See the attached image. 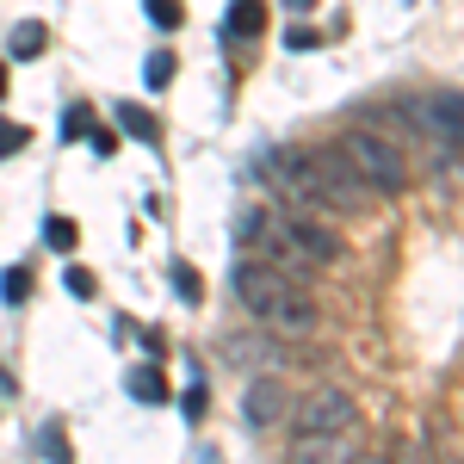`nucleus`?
Segmentation results:
<instances>
[{"label": "nucleus", "mask_w": 464, "mask_h": 464, "mask_svg": "<svg viewBox=\"0 0 464 464\" xmlns=\"http://www.w3.org/2000/svg\"><path fill=\"white\" fill-rule=\"evenodd\" d=\"M297 409V440H341V433L359 421V402L347 391H310L304 402H291Z\"/></svg>", "instance_id": "obj_4"}, {"label": "nucleus", "mask_w": 464, "mask_h": 464, "mask_svg": "<svg viewBox=\"0 0 464 464\" xmlns=\"http://www.w3.org/2000/svg\"><path fill=\"white\" fill-rule=\"evenodd\" d=\"M44 242L56 254H69L74 242H81V229H74V217H44Z\"/></svg>", "instance_id": "obj_13"}, {"label": "nucleus", "mask_w": 464, "mask_h": 464, "mask_svg": "<svg viewBox=\"0 0 464 464\" xmlns=\"http://www.w3.org/2000/svg\"><path fill=\"white\" fill-rule=\"evenodd\" d=\"M285 44H291V50H316V25H291Z\"/></svg>", "instance_id": "obj_22"}, {"label": "nucleus", "mask_w": 464, "mask_h": 464, "mask_svg": "<svg viewBox=\"0 0 464 464\" xmlns=\"http://www.w3.org/2000/svg\"><path fill=\"white\" fill-rule=\"evenodd\" d=\"M421 130H428L440 149H464V93H452V87H440V93H428L421 100Z\"/></svg>", "instance_id": "obj_5"}, {"label": "nucleus", "mask_w": 464, "mask_h": 464, "mask_svg": "<svg viewBox=\"0 0 464 464\" xmlns=\"http://www.w3.org/2000/svg\"><path fill=\"white\" fill-rule=\"evenodd\" d=\"M87 143L100 149V155H106V161H118V143H124V137H118V130H111V124H93V130H87Z\"/></svg>", "instance_id": "obj_18"}, {"label": "nucleus", "mask_w": 464, "mask_h": 464, "mask_svg": "<svg viewBox=\"0 0 464 464\" xmlns=\"http://www.w3.org/2000/svg\"><path fill=\"white\" fill-rule=\"evenodd\" d=\"M63 285H69L74 297H93V291H100V279H93L87 266H69V273H63Z\"/></svg>", "instance_id": "obj_19"}, {"label": "nucleus", "mask_w": 464, "mask_h": 464, "mask_svg": "<svg viewBox=\"0 0 464 464\" xmlns=\"http://www.w3.org/2000/svg\"><path fill=\"white\" fill-rule=\"evenodd\" d=\"M143 13L161 32H179V25H186V6H179V0H143Z\"/></svg>", "instance_id": "obj_14"}, {"label": "nucleus", "mask_w": 464, "mask_h": 464, "mask_svg": "<svg viewBox=\"0 0 464 464\" xmlns=\"http://www.w3.org/2000/svg\"><path fill=\"white\" fill-rule=\"evenodd\" d=\"M242 415H248V428H279L291 415V391L279 378H254L248 396H242Z\"/></svg>", "instance_id": "obj_6"}, {"label": "nucleus", "mask_w": 464, "mask_h": 464, "mask_svg": "<svg viewBox=\"0 0 464 464\" xmlns=\"http://www.w3.org/2000/svg\"><path fill=\"white\" fill-rule=\"evenodd\" d=\"M0 100H6V63H0Z\"/></svg>", "instance_id": "obj_24"}, {"label": "nucleus", "mask_w": 464, "mask_h": 464, "mask_svg": "<svg viewBox=\"0 0 464 464\" xmlns=\"http://www.w3.org/2000/svg\"><path fill=\"white\" fill-rule=\"evenodd\" d=\"M334 155L353 168V179L365 186V192H378V198H396V192H409V155H402V143H391L384 130H372V124H353V130L334 143Z\"/></svg>", "instance_id": "obj_3"}, {"label": "nucleus", "mask_w": 464, "mask_h": 464, "mask_svg": "<svg viewBox=\"0 0 464 464\" xmlns=\"http://www.w3.org/2000/svg\"><path fill=\"white\" fill-rule=\"evenodd\" d=\"M223 32L236 37V44H254V37L266 32V0H229V13H223Z\"/></svg>", "instance_id": "obj_7"}, {"label": "nucleus", "mask_w": 464, "mask_h": 464, "mask_svg": "<svg viewBox=\"0 0 464 464\" xmlns=\"http://www.w3.org/2000/svg\"><path fill=\"white\" fill-rule=\"evenodd\" d=\"M168 279H174V291L186 297V304H205V279H198V266H192V260H174V266H168Z\"/></svg>", "instance_id": "obj_11"}, {"label": "nucleus", "mask_w": 464, "mask_h": 464, "mask_svg": "<svg viewBox=\"0 0 464 464\" xmlns=\"http://www.w3.org/2000/svg\"><path fill=\"white\" fill-rule=\"evenodd\" d=\"M111 118H118V130H124V137H137V143H155V149H161V118H155L149 106H137V100H118V106H111Z\"/></svg>", "instance_id": "obj_8"}, {"label": "nucleus", "mask_w": 464, "mask_h": 464, "mask_svg": "<svg viewBox=\"0 0 464 464\" xmlns=\"http://www.w3.org/2000/svg\"><path fill=\"white\" fill-rule=\"evenodd\" d=\"M32 266H6V273H0V297H6V304H25V297H32Z\"/></svg>", "instance_id": "obj_12"}, {"label": "nucleus", "mask_w": 464, "mask_h": 464, "mask_svg": "<svg viewBox=\"0 0 464 464\" xmlns=\"http://www.w3.org/2000/svg\"><path fill=\"white\" fill-rule=\"evenodd\" d=\"M179 409H186V421H205V384H186Z\"/></svg>", "instance_id": "obj_20"}, {"label": "nucleus", "mask_w": 464, "mask_h": 464, "mask_svg": "<svg viewBox=\"0 0 464 464\" xmlns=\"http://www.w3.org/2000/svg\"><path fill=\"white\" fill-rule=\"evenodd\" d=\"M174 63H179L174 50H155V56H149V63H143V81H149V87H155V93H161V87L174 81Z\"/></svg>", "instance_id": "obj_15"}, {"label": "nucleus", "mask_w": 464, "mask_h": 464, "mask_svg": "<svg viewBox=\"0 0 464 464\" xmlns=\"http://www.w3.org/2000/svg\"><path fill=\"white\" fill-rule=\"evenodd\" d=\"M87 130H93V111H87V106H69V111H63V143H81Z\"/></svg>", "instance_id": "obj_16"}, {"label": "nucleus", "mask_w": 464, "mask_h": 464, "mask_svg": "<svg viewBox=\"0 0 464 464\" xmlns=\"http://www.w3.org/2000/svg\"><path fill=\"white\" fill-rule=\"evenodd\" d=\"M37 446H44L50 459H69V440H63V433H56V428H44V433H37Z\"/></svg>", "instance_id": "obj_21"}, {"label": "nucleus", "mask_w": 464, "mask_h": 464, "mask_svg": "<svg viewBox=\"0 0 464 464\" xmlns=\"http://www.w3.org/2000/svg\"><path fill=\"white\" fill-rule=\"evenodd\" d=\"M124 391L137 396V402H168V378H161V365H137L124 378Z\"/></svg>", "instance_id": "obj_9"}, {"label": "nucleus", "mask_w": 464, "mask_h": 464, "mask_svg": "<svg viewBox=\"0 0 464 464\" xmlns=\"http://www.w3.org/2000/svg\"><path fill=\"white\" fill-rule=\"evenodd\" d=\"M285 13H316V0H279Z\"/></svg>", "instance_id": "obj_23"}, {"label": "nucleus", "mask_w": 464, "mask_h": 464, "mask_svg": "<svg viewBox=\"0 0 464 464\" xmlns=\"http://www.w3.org/2000/svg\"><path fill=\"white\" fill-rule=\"evenodd\" d=\"M44 44H50V32H44L37 19H25V25L13 32V63H32V56H44Z\"/></svg>", "instance_id": "obj_10"}, {"label": "nucleus", "mask_w": 464, "mask_h": 464, "mask_svg": "<svg viewBox=\"0 0 464 464\" xmlns=\"http://www.w3.org/2000/svg\"><path fill=\"white\" fill-rule=\"evenodd\" d=\"M25 143H32V130H25V124H13V118H0V155H19Z\"/></svg>", "instance_id": "obj_17"}, {"label": "nucleus", "mask_w": 464, "mask_h": 464, "mask_svg": "<svg viewBox=\"0 0 464 464\" xmlns=\"http://www.w3.org/2000/svg\"><path fill=\"white\" fill-rule=\"evenodd\" d=\"M260 174L273 179L279 192H285L297 211H328V217H353L359 205H365V186L353 179V168L328 149V155H316V149H266L260 155Z\"/></svg>", "instance_id": "obj_1"}, {"label": "nucleus", "mask_w": 464, "mask_h": 464, "mask_svg": "<svg viewBox=\"0 0 464 464\" xmlns=\"http://www.w3.org/2000/svg\"><path fill=\"white\" fill-rule=\"evenodd\" d=\"M229 285H236L242 310H248L260 328H273V334H285V341H304V334H316V322H322L316 297L297 285L285 266H273V260L248 254V260H236Z\"/></svg>", "instance_id": "obj_2"}]
</instances>
